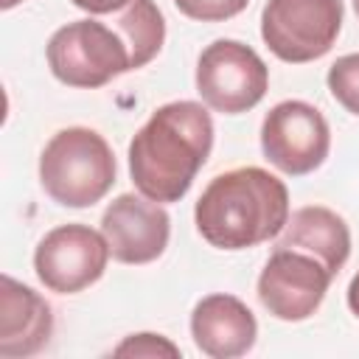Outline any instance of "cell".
I'll use <instances>...</instances> for the list:
<instances>
[{
    "label": "cell",
    "mask_w": 359,
    "mask_h": 359,
    "mask_svg": "<svg viewBox=\"0 0 359 359\" xmlns=\"http://www.w3.org/2000/svg\"><path fill=\"white\" fill-rule=\"evenodd\" d=\"M342 28V0H266L261 36L266 48L292 65L325 56Z\"/></svg>",
    "instance_id": "5"
},
{
    "label": "cell",
    "mask_w": 359,
    "mask_h": 359,
    "mask_svg": "<svg viewBox=\"0 0 359 359\" xmlns=\"http://www.w3.org/2000/svg\"><path fill=\"white\" fill-rule=\"evenodd\" d=\"M17 3H22V0H0V8H14Z\"/></svg>",
    "instance_id": "20"
},
{
    "label": "cell",
    "mask_w": 359,
    "mask_h": 359,
    "mask_svg": "<svg viewBox=\"0 0 359 359\" xmlns=\"http://www.w3.org/2000/svg\"><path fill=\"white\" fill-rule=\"evenodd\" d=\"M353 11H356V17H359V0H353Z\"/></svg>",
    "instance_id": "21"
},
{
    "label": "cell",
    "mask_w": 359,
    "mask_h": 359,
    "mask_svg": "<svg viewBox=\"0 0 359 359\" xmlns=\"http://www.w3.org/2000/svg\"><path fill=\"white\" fill-rule=\"evenodd\" d=\"M275 247L303 250L325 264L331 275H337L351 255V230L339 213L323 205H306L294 210L280 230Z\"/></svg>",
    "instance_id": "13"
},
{
    "label": "cell",
    "mask_w": 359,
    "mask_h": 359,
    "mask_svg": "<svg viewBox=\"0 0 359 359\" xmlns=\"http://www.w3.org/2000/svg\"><path fill=\"white\" fill-rule=\"evenodd\" d=\"M213 149V118L196 101H171L151 112L129 143L135 188L160 205L180 202Z\"/></svg>",
    "instance_id": "1"
},
{
    "label": "cell",
    "mask_w": 359,
    "mask_h": 359,
    "mask_svg": "<svg viewBox=\"0 0 359 359\" xmlns=\"http://www.w3.org/2000/svg\"><path fill=\"white\" fill-rule=\"evenodd\" d=\"M331 95L353 115H359V53H345L328 67Z\"/></svg>",
    "instance_id": "15"
},
{
    "label": "cell",
    "mask_w": 359,
    "mask_h": 359,
    "mask_svg": "<svg viewBox=\"0 0 359 359\" xmlns=\"http://www.w3.org/2000/svg\"><path fill=\"white\" fill-rule=\"evenodd\" d=\"M348 309L359 317V272L351 278V286H348Z\"/></svg>",
    "instance_id": "19"
},
{
    "label": "cell",
    "mask_w": 359,
    "mask_h": 359,
    "mask_svg": "<svg viewBox=\"0 0 359 359\" xmlns=\"http://www.w3.org/2000/svg\"><path fill=\"white\" fill-rule=\"evenodd\" d=\"M112 353L115 356H180V348L160 334H132Z\"/></svg>",
    "instance_id": "17"
},
{
    "label": "cell",
    "mask_w": 359,
    "mask_h": 359,
    "mask_svg": "<svg viewBox=\"0 0 359 359\" xmlns=\"http://www.w3.org/2000/svg\"><path fill=\"white\" fill-rule=\"evenodd\" d=\"M269 90V67L264 59L238 39L210 42L196 62V93L202 101L222 112L238 115L252 109Z\"/></svg>",
    "instance_id": "6"
},
{
    "label": "cell",
    "mask_w": 359,
    "mask_h": 359,
    "mask_svg": "<svg viewBox=\"0 0 359 359\" xmlns=\"http://www.w3.org/2000/svg\"><path fill=\"white\" fill-rule=\"evenodd\" d=\"M115 22H118V34L129 48L132 70L149 65L160 53L165 39V20L154 0H129V6Z\"/></svg>",
    "instance_id": "14"
},
{
    "label": "cell",
    "mask_w": 359,
    "mask_h": 359,
    "mask_svg": "<svg viewBox=\"0 0 359 359\" xmlns=\"http://www.w3.org/2000/svg\"><path fill=\"white\" fill-rule=\"evenodd\" d=\"M250 0H174V6L199 22H222L247 8Z\"/></svg>",
    "instance_id": "16"
},
{
    "label": "cell",
    "mask_w": 359,
    "mask_h": 359,
    "mask_svg": "<svg viewBox=\"0 0 359 359\" xmlns=\"http://www.w3.org/2000/svg\"><path fill=\"white\" fill-rule=\"evenodd\" d=\"M261 149L264 157L283 174H311L325 163L331 149L328 121L306 101H280L261 123Z\"/></svg>",
    "instance_id": "7"
},
{
    "label": "cell",
    "mask_w": 359,
    "mask_h": 359,
    "mask_svg": "<svg viewBox=\"0 0 359 359\" xmlns=\"http://www.w3.org/2000/svg\"><path fill=\"white\" fill-rule=\"evenodd\" d=\"M115 171L109 143L87 126L56 132L39 157V182L45 194L65 208H90L104 199L115 182Z\"/></svg>",
    "instance_id": "3"
},
{
    "label": "cell",
    "mask_w": 359,
    "mask_h": 359,
    "mask_svg": "<svg viewBox=\"0 0 359 359\" xmlns=\"http://www.w3.org/2000/svg\"><path fill=\"white\" fill-rule=\"evenodd\" d=\"M101 233L115 261L149 264L165 252L171 236V219L160 202H151L143 194L140 196L121 194L104 210Z\"/></svg>",
    "instance_id": "10"
},
{
    "label": "cell",
    "mask_w": 359,
    "mask_h": 359,
    "mask_svg": "<svg viewBox=\"0 0 359 359\" xmlns=\"http://www.w3.org/2000/svg\"><path fill=\"white\" fill-rule=\"evenodd\" d=\"M194 222L210 247L247 250L280 236L289 222V191L266 168H230L208 182L196 199Z\"/></svg>",
    "instance_id": "2"
},
{
    "label": "cell",
    "mask_w": 359,
    "mask_h": 359,
    "mask_svg": "<svg viewBox=\"0 0 359 359\" xmlns=\"http://www.w3.org/2000/svg\"><path fill=\"white\" fill-rule=\"evenodd\" d=\"M109 261L104 233L87 224H59L36 244L34 269L45 289L56 294H76L93 286Z\"/></svg>",
    "instance_id": "9"
},
{
    "label": "cell",
    "mask_w": 359,
    "mask_h": 359,
    "mask_svg": "<svg viewBox=\"0 0 359 359\" xmlns=\"http://www.w3.org/2000/svg\"><path fill=\"white\" fill-rule=\"evenodd\" d=\"M76 8H84L90 14H109V11H118V8H126L129 0H70Z\"/></svg>",
    "instance_id": "18"
},
{
    "label": "cell",
    "mask_w": 359,
    "mask_h": 359,
    "mask_svg": "<svg viewBox=\"0 0 359 359\" xmlns=\"http://www.w3.org/2000/svg\"><path fill=\"white\" fill-rule=\"evenodd\" d=\"M191 337L205 356H244L258 337L252 311L233 294H208L191 311Z\"/></svg>",
    "instance_id": "12"
},
{
    "label": "cell",
    "mask_w": 359,
    "mask_h": 359,
    "mask_svg": "<svg viewBox=\"0 0 359 359\" xmlns=\"http://www.w3.org/2000/svg\"><path fill=\"white\" fill-rule=\"evenodd\" d=\"M50 73L81 90H95L132 70L129 48L118 31L98 20H76L62 25L48 42Z\"/></svg>",
    "instance_id": "4"
},
{
    "label": "cell",
    "mask_w": 359,
    "mask_h": 359,
    "mask_svg": "<svg viewBox=\"0 0 359 359\" xmlns=\"http://www.w3.org/2000/svg\"><path fill=\"white\" fill-rule=\"evenodd\" d=\"M331 280L334 275L320 258L303 250L275 247L258 275V300L272 317L300 323L320 309Z\"/></svg>",
    "instance_id": "8"
},
{
    "label": "cell",
    "mask_w": 359,
    "mask_h": 359,
    "mask_svg": "<svg viewBox=\"0 0 359 359\" xmlns=\"http://www.w3.org/2000/svg\"><path fill=\"white\" fill-rule=\"evenodd\" d=\"M53 334V314L48 300L31 286L0 278V356L25 359L39 353Z\"/></svg>",
    "instance_id": "11"
}]
</instances>
